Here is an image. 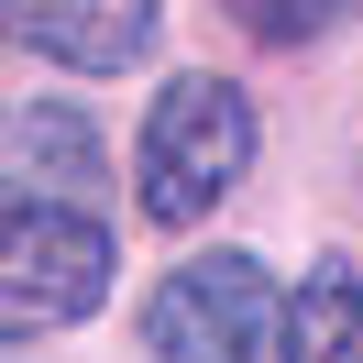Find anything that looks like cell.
<instances>
[{"label": "cell", "instance_id": "obj_1", "mask_svg": "<svg viewBox=\"0 0 363 363\" xmlns=\"http://www.w3.org/2000/svg\"><path fill=\"white\" fill-rule=\"evenodd\" d=\"M253 165V99L231 77H177V89L143 111V143H133V187H143V220L187 231L242 187Z\"/></svg>", "mask_w": 363, "mask_h": 363}, {"label": "cell", "instance_id": "obj_2", "mask_svg": "<svg viewBox=\"0 0 363 363\" xmlns=\"http://www.w3.org/2000/svg\"><path fill=\"white\" fill-rule=\"evenodd\" d=\"M111 220L99 209H0V341H55L111 297Z\"/></svg>", "mask_w": 363, "mask_h": 363}, {"label": "cell", "instance_id": "obj_3", "mask_svg": "<svg viewBox=\"0 0 363 363\" xmlns=\"http://www.w3.org/2000/svg\"><path fill=\"white\" fill-rule=\"evenodd\" d=\"M275 330H286V308H275V275L253 253H187L143 297V352L155 363H264Z\"/></svg>", "mask_w": 363, "mask_h": 363}, {"label": "cell", "instance_id": "obj_4", "mask_svg": "<svg viewBox=\"0 0 363 363\" xmlns=\"http://www.w3.org/2000/svg\"><path fill=\"white\" fill-rule=\"evenodd\" d=\"M89 187H99L89 111H67V99H11L0 111V209H45V199L89 209Z\"/></svg>", "mask_w": 363, "mask_h": 363}, {"label": "cell", "instance_id": "obj_5", "mask_svg": "<svg viewBox=\"0 0 363 363\" xmlns=\"http://www.w3.org/2000/svg\"><path fill=\"white\" fill-rule=\"evenodd\" d=\"M11 11V33H23L33 55H55V67L77 77H121L155 55V23H165V0H0Z\"/></svg>", "mask_w": 363, "mask_h": 363}, {"label": "cell", "instance_id": "obj_6", "mask_svg": "<svg viewBox=\"0 0 363 363\" xmlns=\"http://www.w3.org/2000/svg\"><path fill=\"white\" fill-rule=\"evenodd\" d=\"M275 363H363V275L352 264H308L286 297Z\"/></svg>", "mask_w": 363, "mask_h": 363}, {"label": "cell", "instance_id": "obj_7", "mask_svg": "<svg viewBox=\"0 0 363 363\" xmlns=\"http://www.w3.org/2000/svg\"><path fill=\"white\" fill-rule=\"evenodd\" d=\"M363 0H231V23L264 33V45H319V33H341Z\"/></svg>", "mask_w": 363, "mask_h": 363}]
</instances>
